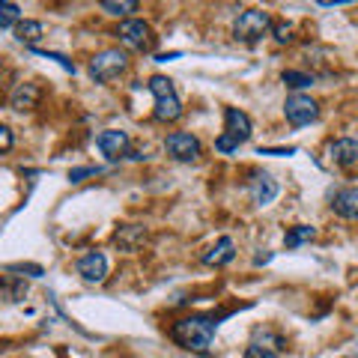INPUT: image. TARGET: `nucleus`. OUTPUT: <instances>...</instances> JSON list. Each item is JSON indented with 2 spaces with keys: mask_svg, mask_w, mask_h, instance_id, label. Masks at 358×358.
<instances>
[{
  "mask_svg": "<svg viewBox=\"0 0 358 358\" xmlns=\"http://www.w3.org/2000/svg\"><path fill=\"white\" fill-rule=\"evenodd\" d=\"M218 331V320L215 317H200V313H194V317H182L176 320L171 326V338L176 346H182V350L188 352H200L206 355L209 346H212V338H215Z\"/></svg>",
  "mask_w": 358,
  "mask_h": 358,
  "instance_id": "nucleus-1",
  "label": "nucleus"
},
{
  "mask_svg": "<svg viewBox=\"0 0 358 358\" xmlns=\"http://www.w3.org/2000/svg\"><path fill=\"white\" fill-rule=\"evenodd\" d=\"M150 93L155 99V120L159 122H176L182 117V102L176 96V87L171 78L164 75H152L150 78Z\"/></svg>",
  "mask_w": 358,
  "mask_h": 358,
  "instance_id": "nucleus-2",
  "label": "nucleus"
},
{
  "mask_svg": "<svg viewBox=\"0 0 358 358\" xmlns=\"http://www.w3.org/2000/svg\"><path fill=\"white\" fill-rule=\"evenodd\" d=\"M268 30H272V15H268L266 9H245L236 18V24H233V36L245 45H254V42H260Z\"/></svg>",
  "mask_w": 358,
  "mask_h": 358,
  "instance_id": "nucleus-3",
  "label": "nucleus"
},
{
  "mask_svg": "<svg viewBox=\"0 0 358 358\" xmlns=\"http://www.w3.org/2000/svg\"><path fill=\"white\" fill-rule=\"evenodd\" d=\"M129 69V54L120 51V48H108L102 54H96L93 60H90V75L96 78V81H114L120 78L122 72Z\"/></svg>",
  "mask_w": 358,
  "mask_h": 358,
  "instance_id": "nucleus-4",
  "label": "nucleus"
},
{
  "mask_svg": "<svg viewBox=\"0 0 358 358\" xmlns=\"http://www.w3.org/2000/svg\"><path fill=\"white\" fill-rule=\"evenodd\" d=\"M117 36L120 42L126 45L129 51H152V45H155V36H152V27L147 24V21H141V18H129V21H122L120 30H117Z\"/></svg>",
  "mask_w": 358,
  "mask_h": 358,
  "instance_id": "nucleus-5",
  "label": "nucleus"
},
{
  "mask_svg": "<svg viewBox=\"0 0 358 358\" xmlns=\"http://www.w3.org/2000/svg\"><path fill=\"white\" fill-rule=\"evenodd\" d=\"M164 150L176 162H197L200 159V141L192 131H173L164 138Z\"/></svg>",
  "mask_w": 358,
  "mask_h": 358,
  "instance_id": "nucleus-6",
  "label": "nucleus"
},
{
  "mask_svg": "<svg viewBox=\"0 0 358 358\" xmlns=\"http://www.w3.org/2000/svg\"><path fill=\"white\" fill-rule=\"evenodd\" d=\"M284 341L272 329H257L251 343L245 346V358H281Z\"/></svg>",
  "mask_w": 358,
  "mask_h": 358,
  "instance_id": "nucleus-7",
  "label": "nucleus"
},
{
  "mask_svg": "<svg viewBox=\"0 0 358 358\" xmlns=\"http://www.w3.org/2000/svg\"><path fill=\"white\" fill-rule=\"evenodd\" d=\"M284 117H287V122H293V126H308V122H313L320 117V108L310 96L296 93L284 102Z\"/></svg>",
  "mask_w": 358,
  "mask_h": 358,
  "instance_id": "nucleus-8",
  "label": "nucleus"
},
{
  "mask_svg": "<svg viewBox=\"0 0 358 358\" xmlns=\"http://www.w3.org/2000/svg\"><path fill=\"white\" fill-rule=\"evenodd\" d=\"M96 147H99V152H102L108 162H120L122 155H129L131 141H129V134H126V131L108 129V131H102V134L96 138Z\"/></svg>",
  "mask_w": 358,
  "mask_h": 358,
  "instance_id": "nucleus-9",
  "label": "nucleus"
},
{
  "mask_svg": "<svg viewBox=\"0 0 358 358\" xmlns=\"http://www.w3.org/2000/svg\"><path fill=\"white\" fill-rule=\"evenodd\" d=\"M75 268L87 284H102L105 275H108V257L102 251H90L75 263Z\"/></svg>",
  "mask_w": 358,
  "mask_h": 358,
  "instance_id": "nucleus-10",
  "label": "nucleus"
},
{
  "mask_svg": "<svg viewBox=\"0 0 358 358\" xmlns=\"http://www.w3.org/2000/svg\"><path fill=\"white\" fill-rule=\"evenodd\" d=\"M248 192H251V200H254L257 206H268L278 197V192H281V185H278L268 173H251Z\"/></svg>",
  "mask_w": 358,
  "mask_h": 358,
  "instance_id": "nucleus-11",
  "label": "nucleus"
},
{
  "mask_svg": "<svg viewBox=\"0 0 358 358\" xmlns=\"http://www.w3.org/2000/svg\"><path fill=\"white\" fill-rule=\"evenodd\" d=\"M224 131H227L230 138H236L239 143H245L251 138V131H254L251 117L245 114V110H239V108H227L224 110Z\"/></svg>",
  "mask_w": 358,
  "mask_h": 358,
  "instance_id": "nucleus-12",
  "label": "nucleus"
},
{
  "mask_svg": "<svg viewBox=\"0 0 358 358\" xmlns=\"http://www.w3.org/2000/svg\"><path fill=\"white\" fill-rule=\"evenodd\" d=\"M329 155H331L334 164L343 167V171H355L358 167V141H352V138L334 141L329 147Z\"/></svg>",
  "mask_w": 358,
  "mask_h": 358,
  "instance_id": "nucleus-13",
  "label": "nucleus"
},
{
  "mask_svg": "<svg viewBox=\"0 0 358 358\" xmlns=\"http://www.w3.org/2000/svg\"><path fill=\"white\" fill-rule=\"evenodd\" d=\"M334 215H341L346 221H358V188H341L331 197Z\"/></svg>",
  "mask_w": 358,
  "mask_h": 358,
  "instance_id": "nucleus-14",
  "label": "nucleus"
},
{
  "mask_svg": "<svg viewBox=\"0 0 358 358\" xmlns=\"http://www.w3.org/2000/svg\"><path fill=\"white\" fill-rule=\"evenodd\" d=\"M233 257H236V245H233L230 236H221L203 257H200V260H203V266H215L218 268V266H227Z\"/></svg>",
  "mask_w": 358,
  "mask_h": 358,
  "instance_id": "nucleus-15",
  "label": "nucleus"
},
{
  "mask_svg": "<svg viewBox=\"0 0 358 358\" xmlns=\"http://www.w3.org/2000/svg\"><path fill=\"white\" fill-rule=\"evenodd\" d=\"M9 102H13L15 110H30V108H36L39 102V87L36 84H18L13 90V96H9Z\"/></svg>",
  "mask_w": 358,
  "mask_h": 358,
  "instance_id": "nucleus-16",
  "label": "nucleus"
},
{
  "mask_svg": "<svg viewBox=\"0 0 358 358\" xmlns=\"http://www.w3.org/2000/svg\"><path fill=\"white\" fill-rule=\"evenodd\" d=\"M143 239H147V233H143V227H138V224L120 227V233H117V245L122 251H138Z\"/></svg>",
  "mask_w": 358,
  "mask_h": 358,
  "instance_id": "nucleus-17",
  "label": "nucleus"
},
{
  "mask_svg": "<svg viewBox=\"0 0 358 358\" xmlns=\"http://www.w3.org/2000/svg\"><path fill=\"white\" fill-rule=\"evenodd\" d=\"M42 33H45L42 21H30V18H24V21H21V24L15 27V39H18V42H24V45H36V42L42 39Z\"/></svg>",
  "mask_w": 358,
  "mask_h": 358,
  "instance_id": "nucleus-18",
  "label": "nucleus"
},
{
  "mask_svg": "<svg viewBox=\"0 0 358 358\" xmlns=\"http://www.w3.org/2000/svg\"><path fill=\"white\" fill-rule=\"evenodd\" d=\"M313 236H317V230H313L310 224H296L293 230H287V236H284V245H287V248H299V245L310 242Z\"/></svg>",
  "mask_w": 358,
  "mask_h": 358,
  "instance_id": "nucleus-19",
  "label": "nucleus"
},
{
  "mask_svg": "<svg viewBox=\"0 0 358 358\" xmlns=\"http://www.w3.org/2000/svg\"><path fill=\"white\" fill-rule=\"evenodd\" d=\"M18 24H21V6H18V3H6V0H0V30L18 27Z\"/></svg>",
  "mask_w": 358,
  "mask_h": 358,
  "instance_id": "nucleus-20",
  "label": "nucleus"
},
{
  "mask_svg": "<svg viewBox=\"0 0 358 358\" xmlns=\"http://www.w3.org/2000/svg\"><path fill=\"white\" fill-rule=\"evenodd\" d=\"M102 13L108 15H131V13H138V3L134 0H102Z\"/></svg>",
  "mask_w": 358,
  "mask_h": 358,
  "instance_id": "nucleus-21",
  "label": "nucleus"
},
{
  "mask_svg": "<svg viewBox=\"0 0 358 358\" xmlns=\"http://www.w3.org/2000/svg\"><path fill=\"white\" fill-rule=\"evenodd\" d=\"M281 81H284L287 87H293V90H305V87H310V84H313V78H310L308 72H296V69H287V72L281 75Z\"/></svg>",
  "mask_w": 358,
  "mask_h": 358,
  "instance_id": "nucleus-22",
  "label": "nucleus"
},
{
  "mask_svg": "<svg viewBox=\"0 0 358 358\" xmlns=\"http://www.w3.org/2000/svg\"><path fill=\"white\" fill-rule=\"evenodd\" d=\"M215 150L224 152V155H230V152H236V150H239V141H236V138H230V134L224 131V134H218V138H215Z\"/></svg>",
  "mask_w": 358,
  "mask_h": 358,
  "instance_id": "nucleus-23",
  "label": "nucleus"
},
{
  "mask_svg": "<svg viewBox=\"0 0 358 358\" xmlns=\"http://www.w3.org/2000/svg\"><path fill=\"white\" fill-rule=\"evenodd\" d=\"M13 143H15V138H13V129L0 122V152H9V150H13Z\"/></svg>",
  "mask_w": 358,
  "mask_h": 358,
  "instance_id": "nucleus-24",
  "label": "nucleus"
},
{
  "mask_svg": "<svg viewBox=\"0 0 358 358\" xmlns=\"http://www.w3.org/2000/svg\"><path fill=\"white\" fill-rule=\"evenodd\" d=\"M102 173V167H75V171H69V179L72 182H81L84 176H99Z\"/></svg>",
  "mask_w": 358,
  "mask_h": 358,
  "instance_id": "nucleus-25",
  "label": "nucleus"
},
{
  "mask_svg": "<svg viewBox=\"0 0 358 358\" xmlns=\"http://www.w3.org/2000/svg\"><path fill=\"white\" fill-rule=\"evenodd\" d=\"M36 54H39V57H48V60H57L66 72H75V63H72V60H66L63 54H54V51H36Z\"/></svg>",
  "mask_w": 358,
  "mask_h": 358,
  "instance_id": "nucleus-26",
  "label": "nucleus"
},
{
  "mask_svg": "<svg viewBox=\"0 0 358 358\" xmlns=\"http://www.w3.org/2000/svg\"><path fill=\"white\" fill-rule=\"evenodd\" d=\"M272 30H275V39L278 42H293V27H289V24H272Z\"/></svg>",
  "mask_w": 358,
  "mask_h": 358,
  "instance_id": "nucleus-27",
  "label": "nucleus"
},
{
  "mask_svg": "<svg viewBox=\"0 0 358 358\" xmlns=\"http://www.w3.org/2000/svg\"><path fill=\"white\" fill-rule=\"evenodd\" d=\"M9 272H27L33 278H39L42 275V266H33V263H15V266H9Z\"/></svg>",
  "mask_w": 358,
  "mask_h": 358,
  "instance_id": "nucleus-28",
  "label": "nucleus"
},
{
  "mask_svg": "<svg viewBox=\"0 0 358 358\" xmlns=\"http://www.w3.org/2000/svg\"><path fill=\"white\" fill-rule=\"evenodd\" d=\"M296 150L289 147V150H260V155H293Z\"/></svg>",
  "mask_w": 358,
  "mask_h": 358,
  "instance_id": "nucleus-29",
  "label": "nucleus"
},
{
  "mask_svg": "<svg viewBox=\"0 0 358 358\" xmlns=\"http://www.w3.org/2000/svg\"><path fill=\"white\" fill-rule=\"evenodd\" d=\"M268 260H272V254H257V257H254L257 266H263V263H268Z\"/></svg>",
  "mask_w": 358,
  "mask_h": 358,
  "instance_id": "nucleus-30",
  "label": "nucleus"
}]
</instances>
